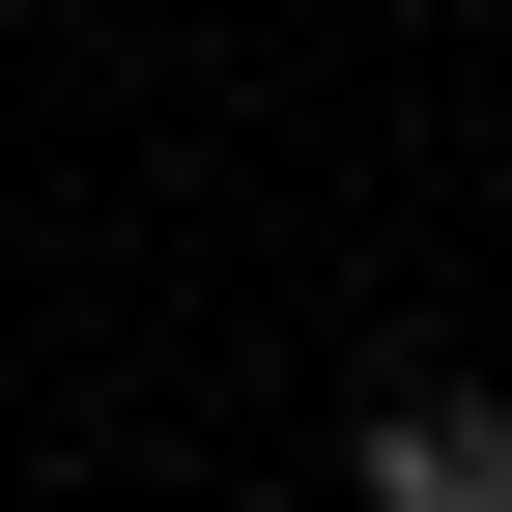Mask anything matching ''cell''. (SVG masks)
I'll list each match as a JSON object with an SVG mask.
<instances>
[{"instance_id": "6da1fadb", "label": "cell", "mask_w": 512, "mask_h": 512, "mask_svg": "<svg viewBox=\"0 0 512 512\" xmlns=\"http://www.w3.org/2000/svg\"><path fill=\"white\" fill-rule=\"evenodd\" d=\"M370 512H512V427L427 370V399H370Z\"/></svg>"}]
</instances>
